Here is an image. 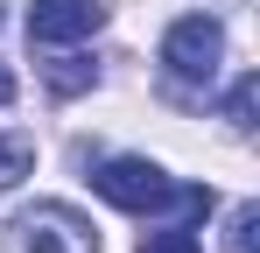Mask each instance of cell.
<instances>
[{
    "mask_svg": "<svg viewBox=\"0 0 260 253\" xmlns=\"http://www.w3.org/2000/svg\"><path fill=\"white\" fill-rule=\"evenodd\" d=\"M99 197L106 204H120V211H162V204H183V211H211V190H183V183H169L155 162H141V155H120V162H106L99 176Z\"/></svg>",
    "mask_w": 260,
    "mask_h": 253,
    "instance_id": "cell-1",
    "label": "cell"
},
{
    "mask_svg": "<svg viewBox=\"0 0 260 253\" xmlns=\"http://www.w3.org/2000/svg\"><path fill=\"white\" fill-rule=\"evenodd\" d=\"M218 56H225V28H218L211 14H183L169 36H162V71L176 84H211Z\"/></svg>",
    "mask_w": 260,
    "mask_h": 253,
    "instance_id": "cell-2",
    "label": "cell"
},
{
    "mask_svg": "<svg viewBox=\"0 0 260 253\" xmlns=\"http://www.w3.org/2000/svg\"><path fill=\"white\" fill-rule=\"evenodd\" d=\"M14 253H99V232L71 204H36L14 218Z\"/></svg>",
    "mask_w": 260,
    "mask_h": 253,
    "instance_id": "cell-3",
    "label": "cell"
},
{
    "mask_svg": "<svg viewBox=\"0 0 260 253\" xmlns=\"http://www.w3.org/2000/svg\"><path fill=\"white\" fill-rule=\"evenodd\" d=\"M106 28V7L99 0H36L28 7V42L43 49H63V42H85Z\"/></svg>",
    "mask_w": 260,
    "mask_h": 253,
    "instance_id": "cell-4",
    "label": "cell"
},
{
    "mask_svg": "<svg viewBox=\"0 0 260 253\" xmlns=\"http://www.w3.org/2000/svg\"><path fill=\"white\" fill-rule=\"evenodd\" d=\"M28 169H36V141L28 134H0V190H14Z\"/></svg>",
    "mask_w": 260,
    "mask_h": 253,
    "instance_id": "cell-5",
    "label": "cell"
},
{
    "mask_svg": "<svg viewBox=\"0 0 260 253\" xmlns=\"http://www.w3.org/2000/svg\"><path fill=\"white\" fill-rule=\"evenodd\" d=\"M225 253H260V204H239V211H232Z\"/></svg>",
    "mask_w": 260,
    "mask_h": 253,
    "instance_id": "cell-6",
    "label": "cell"
},
{
    "mask_svg": "<svg viewBox=\"0 0 260 253\" xmlns=\"http://www.w3.org/2000/svg\"><path fill=\"white\" fill-rule=\"evenodd\" d=\"M91 78H99V71H91L85 56H56V64H49V91H63V99H71V91H85Z\"/></svg>",
    "mask_w": 260,
    "mask_h": 253,
    "instance_id": "cell-7",
    "label": "cell"
},
{
    "mask_svg": "<svg viewBox=\"0 0 260 253\" xmlns=\"http://www.w3.org/2000/svg\"><path fill=\"white\" fill-rule=\"evenodd\" d=\"M253 99H260V78H239L225 91V120L239 126V134H253Z\"/></svg>",
    "mask_w": 260,
    "mask_h": 253,
    "instance_id": "cell-8",
    "label": "cell"
},
{
    "mask_svg": "<svg viewBox=\"0 0 260 253\" xmlns=\"http://www.w3.org/2000/svg\"><path fill=\"white\" fill-rule=\"evenodd\" d=\"M141 253H204V246H197V232H190V225H162V232H148V239H141Z\"/></svg>",
    "mask_w": 260,
    "mask_h": 253,
    "instance_id": "cell-9",
    "label": "cell"
},
{
    "mask_svg": "<svg viewBox=\"0 0 260 253\" xmlns=\"http://www.w3.org/2000/svg\"><path fill=\"white\" fill-rule=\"evenodd\" d=\"M7 99H14V71L0 64V106H7Z\"/></svg>",
    "mask_w": 260,
    "mask_h": 253,
    "instance_id": "cell-10",
    "label": "cell"
}]
</instances>
